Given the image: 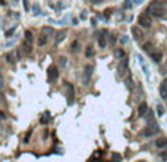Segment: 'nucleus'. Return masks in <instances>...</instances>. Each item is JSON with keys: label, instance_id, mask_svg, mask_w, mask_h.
Instances as JSON below:
<instances>
[{"label": "nucleus", "instance_id": "obj_5", "mask_svg": "<svg viewBox=\"0 0 167 162\" xmlns=\"http://www.w3.org/2000/svg\"><path fill=\"white\" fill-rule=\"evenodd\" d=\"M92 72H94V66L91 65V63H88V65H85L84 66V74H82V83L86 84L90 83V80H91V77H92Z\"/></svg>", "mask_w": 167, "mask_h": 162}, {"label": "nucleus", "instance_id": "obj_16", "mask_svg": "<svg viewBox=\"0 0 167 162\" xmlns=\"http://www.w3.org/2000/svg\"><path fill=\"white\" fill-rule=\"evenodd\" d=\"M41 32H43V34H46V36L50 38V37L53 36V34H54V30H53L51 27H44V28L41 30Z\"/></svg>", "mask_w": 167, "mask_h": 162}, {"label": "nucleus", "instance_id": "obj_33", "mask_svg": "<svg viewBox=\"0 0 167 162\" xmlns=\"http://www.w3.org/2000/svg\"><path fill=\"white\" fill-rule=\"evenodd\" d=\"M120 43H123V44H126V43H128V38H126V36H123V38H120Z\"/></svg>", "mask_w": 167, "mask_h": 162}, {"label": "nucleus", "instance_id": "obj_21", "mask_svg": "<svg viewBox=\"0 0 167 162\" xmlns=\"http://www.w3.org/2000/svg\"><path fill=\"white\" fill-rule=\"evenodd\" d=\"M22 49H24V53H31V44L29 43H25L24 41V44H22Z\"/></svg>", "mask_w": 167, "mask_h": 162}, {"label": "nucleus", "instance_id": "obj_18", "mask_svg": "<svg viewBox=\"0 0 167 162\" xmlns=\"http://www.w3.org/2000/svg\"><path fill=\"white\" fill-rule=\"evenodd\" d=\"M47 41H48V37L46 36V34L41 32V36L38 37V46H44V44L47 43Z\"/></svg>", "mask_w": 167, "mask_h": 162}, {"label": "nucleus", "instance_id": "obj_10", "mask_svg": "<svg viewBox=\"0 0 167 162\" xmlns=\"http://www.w3.org/2000/svg\"><path fill=\"white\" fill-rule=\"evenodd\" d=\"M147 112H148V105H147V102H141V103H139V108H138V115H139V116H145Z\"/></svg>", "mask_w": 167, "mask_h": 162}, {"label": "nucleus", "instance_id": "obj_31", "mask_svg": "<svg viewBox=\"0 0 167 162\" xmlns=\"http://www.w3.org/2000/svg\"><path fill=\"white\" fill-rule=\"evenodd\" d=\"M15 28H16V27H12V28L9 30V31H6V37H9V36H10V34H12V32L15 31Z\"/></svg>", "mask_w": 167, "mask_h": 162}, {"label": "nucleus", "instance_id": "obj_23", "mask_svg": "<svg viewBox=\"0 0 167 162\" xmlns=\"http://www.w3.org/2000/svg\"><path fill=\"white\" fill-rule=\"evenodd\" d=\"M116 56L119 59H123V58H125V50H123V49H117L116 50Z\"/></svg>", "mask_w": 167, "mask_h": 162}, {"label": "nucleus", "instance_id": "obj_8", "mask_svg": "<svg viewBox=\"0 0 167 162\" xmlns=\"http://www.w3.org/2000/svg\"><path fill=\"white\" fill-rule=\"evenodd\" d=\"M107 37H109V31L107 30H101L100 36H98V46L101 49H104L105 46H107Z\"/></svg>", "mask_w": 167, "mask_h": 162}, {"label": "nucleus", "instance_id": "obj_34", "mask_svg": "<svg viewBox=\"0 0 167 162\" xmlns=\"http://www.w3.org/2000/svg\"><path fill=\"white\" fill-rule=\"evenodd\" d=\"M104 13H105V18H109V16L111 15V9H107V11H105Z\"/></svg>", "mask_w": 167, "mask_h": 162}, {"label": "nucleus", "instance_id": "obj_11", "mask_svg": "<svg viewBox=\"0 0 167 162\" xmlns=\"http://www.w3.org/2000/svg\"><path fill=\"white\" fill-rule=\"evenodd\" d=\"M155 147L157 149H163V147H167V139L166 137H158L157 140H155Z\"/></svg>", "mask_w": 167, "mask_h": 162}, {"label": "nucleus", "instance_id": "obj_9", "mask_svg": "<svg viewBox=\"0 0 167 162\" xmlns=\"http://www.w3.org/2000/svg\"><path fill=\"white\" fill-rule=\"evenodd\" d=\"M132 36H134L135 40H141L144 37V32H142V30H141L139 27H132Z\"/></svg>", "mask_w": 167, "mask_h": 162}, {"label": "nucleus", "instance_id": "obj_13", "mask_svg": "<svg viewBox=\"0 0 167 162\" xmlns=\"http://www.w3.org/2000/svg\"><path fill=\"white\" fill-rule=\"evenodd\" d=\"M65 38H66V31H65V30H62V31H59V32L56 34V40H54V43H56V44H60Z\"/></svg>", "mask_w": 167, "mask_h": 162}, {"label": "nucleus", "instance_id": "obj_35", "mask_svg": "<svg viewBox=\"0 0 167 162\" xmlns=\"http://www.w3.org/2000/svg\"><path fill=\"white\" fill-rule=\"evenodd\" d=\"M109 38H110V43H111V44H113V43H114V41H116V38H114V37H113V36H110V37H109Z\"/></svg>", "mask_w": 167, "mask_h": 162}, {"label": "nucleus", "instance_id": "obj_2", "mask_svg": "<svg viewBox=\"0 0 167 162\" xmlns=\"http://www.w3.org/2000/svg\"><path fill=\"white\" fill-rule=\"evenodd\" d=\"M160 133V127H158L157 122H148V125L145 127V128L142 130V136H145V137H151V136Z\"/></svg>", "mask_w": 167, "mask_h": 162}, {"label": "nucleus", "instance_id": "obj_17", "mask_svg": "<svg viewBox=\"0 0 167 162\" xmlns=\"http://www.w3.org/2000/svg\"><path fill=\"white\" fill-rule=\"evenodd\" d=\"M32 40H34V37H32V32H31L29 30H26V31H25V43H29V44H32Z\"/></svg>", "mask_w": 167, "mask_h": 162}, {"label": "nucleus", "instance_id": "obj_25", "mask_svg": "<svg viewBox=\"0 0 167 162\" xmlns=\"http://www.w3.org/2000/svg\"><path fill=\"white\" fill-rule=\"evenodd\" d=\"M31 134H32V131H28V133H26L25 139H24V143H25V144H28V142H29V139H31Z\"/></svg>", "mask_w": 167, "mask_h": 162}, {"label": "nucleus", "instance_id": "obj_22", "mask_svg": "<svg viewBox=\"0 0 167 162\" xmlns=\"http://www.w3.org/2000/svg\"><path fill=\"white\" fill-rule=\"evenodd\" d=\"M78 50H79V41H73V43H72V47H70V52H72V53H76Z\"/></svg>", "mask_w": 167, "mask_h": 162}, {"label": "nucleus", "instance_id": "obj_26", "mask_svg": "<svg viewBox=\"0 0 167 162\" xmlns=\"http://www.w3.org/2000/svg\"><path fill=\"white\" fill-rule=\"evenodd\" d=\"M6 61L9 62V63H13L15 61H13V56H12V53H7L6 55Z\"/></svg>", "mask_w": 167, "mask_h": 162}, {"label": "nucleus", "instance_id": "obj_3", "mask_svg": "<svg viewBox=\"0 0 167 162\" xmlns=\"http://www.w3.org/2000/svg\"><path fill=\"white\" fill-rule=\"evenodd\" d=\"M138 24L142 28H149L153 25V19H151V16H149L147 12H144V13H141L138 16Z\"/></svg>", "mask_w": 167, "mask_h": 162}, {"label": "nucleus", "instance_id": "obj_24", "mask_svg": "<svg viewBox=\"0 0 167 162\" xmlns=\"http://www.w3.org/2000/svg\"><path fill=\"white\" fill-rule=\"evenodd\" d=\"M122 161V156L119 153H113V162H120Z\"/></svg>", "mask_w": 167, "mask_h": 162}, {"label": "nucleus", "instance_id": "obj_6", "mask_svg": "<svg viewBox=\"0 0 167 162\" xmlns=\"http://www.w3.org/2000/svg\"><path fill=\"white\" fill-rule=\"evenodd\" d=\"M65 89H66V96H67V105H73L75 102V89L70 83H65Z\"/></svg>", "mask_w": 167, "mask_h": 162}, {"label": "nucleus", "instance_id": "obj_1", "mask_svg": "<svg viewBox=\"0 0 167 162\" xmlns=\"http://www.w3.org/2000/svg\"><path fill=\"white\" fill-rule=\"evenodd\" d=\"M147 13L149 16H154V18H164L166 13H167V9H166V6L161 2H153L148 6Z\"/></svg>", "mask_w": 167, "mask_h": 162}, {"label": "nucleus", "instance_id": "obj_15", "mask_svg": "<svg viewBox=\"0 0 167 162\" xmlns=\"http://www.w3.org/2000/svg\"><path fill=\"white\" fill-rule=\"evenodd\" d=\"M149 56H151V59L157 63V62H160L161 61V58H163V53L161 52H157V50H154L153 53H149Z\"/></svg>", "mask_w": 167, "mask_h": 162}, {"label": "nucleus", "instance_id": "obj_37", "mask_svg": "<svg viewBox=\"0 0 167 162\" xmlns=\"http://www.w3.org/2000/svg\"><path fill=\"white\" fill-rule=\"evenodd\" d=\"M0 118H2V119H6V115L2 112V110H0Z\"/></svg>", "mask_w": 167, "mask_h": 162}, {"label": "nucleus", "instance_id": "obj_27", "mask_svg": "<svg viewBox=\"0 0 167 162\" xmlns=\"http://www.w3.org/2000/svg\"><path fill=\"white\" fill-rule=\"evenodd\" d=\"M22 3H24V7H25V11L28 12V11H29V3H28V0H22Z\"/></svg>", "mask_w": 167, "mask_h": 162}, {"label": "nucleus", "instance_id": "obj_28", "mask_svg": "<svg viewBox=\"0 0 167 162\" xmlns=\"http://www.w3.org/2000/svg\"><path fill=\"white\" fill-rule=\"evenodd\" d=\"M3 86H5V78H3V74L0 72V89H3Z\"/></svg>", "mask_w": 167, "mask_h": 162}, {"label": "nucleus", "instance_id": "obj_29", "mask_svg": "<svg viewBox=\"0 0 167 162\" xmlns=\"http://www.w3.org/2000/svg\"><path fill=\"white\" fill-rule=\"evenodd\" d=\"M32 11L35 12L34 15H40V9H38V5H34V6H32Z\"/></svg>", "mask_w": 167, "mask_h": 162}, {"label": "nucleus", "instance_id": "obj_30", "mask_svg": "<svg viewBox=\"0 0 167 162\" xmlns=\"http://www.w3.org/2000/svg\"><path fill=\"white\" fill-rule=\"evenodd\" d=\"M157 112H158V115H163L164 110H163V106H161V105H158V106H157Z\"/></svg>", "mask_w": 167, "mask_h": 162}, {"label": "nucleus", "instance_id": "obj_12", "mask_svg": "<svg viewBox=\"0 0 167 162\" xmlns=\"http://www.w3.org/2000/svg\"><path fill=\"white\" fill-rule=\"evenodd\" d=\"M160 96L163 99H167V78L160 84Z\"/></svg>", "mask_w": 167, "mask_h": 162}, {"label": "nucleus", "instance_id": "obj_36", "mask_svg": "<svg viewBox=\"0 0 167 162\" xmlns=\"http://www.w3.org/2000/svg\"><path fill=\"white\" fill-rule=\"evenodd\" d=\"M125 7H130V0H126V3H125Z\"/></svg>", "mask_w": 167, "mask_h": 162}, {"label": "nucleus", "instance_id": "obj_19", "mask_svg": "<svg viewBox=\"0 0 167 162\" xmlns=\"http://www.w3.org/2000/svg\"><path fill=\"white\" fill-rule=\"evenodd\" d=\"M40 122L41 124H47V122H50V114L48 112H46L43 116H41V119H40Z\"/></svg>", "mask_w": 167, "mask_h": 162}, {"label": "nucleus", "instance_id": "obj_7", "mask_svg": "<svg viewBox=\"0 0 167 162\" xmlns=\"http://www.w3.org/2000/svg\"><path fill=\"white\" fill-rule=\"evenodd\" d=\"M47 78L48 81H56L59 78V69H57V66L56 65H50L48 66V69H47Z\"/></svg>", "mask_w": 167, "mask_h": 162}, {"label": "nucleus", "instance_id": "obj_4", "mask_svg": "<svg viewBox=\"0 0 167 162\" xmlns=\"http://www.w3.org/2000/svg\"><path fill=\"white\" fill-rule=\"evenodd\" d=\"M117 71H119V75L122 77V78H125L126 75L130 74V72H129V62H128V59H125V58L122 59V62H120L119 66H117Z\"/></svg>", "mask_w": 167, "mask_h": 162}, {"label": "nucleus", "instance_id": "obj_20", "mask_svg": "<svg viewBox=\"0 0 167 162\" xmlns=\"http://www.w3.org/2000/svg\"><path fill=\"white\" fill-rule=\"evenodd\" d=\"M85 56H86V58H92V56H94V49H92V46H88V47H86Z\"/></svg>", "mask_w": 167, "mask_h": 162}, {"label": "nucleus", "instance_id": "obj_14", "mask_svg": "<svg viewBox=\"0 0 167 162\" xmlns=\"http://www.w3.org/2000/svg\"><path fill=\"white\" fill-rule=\"evenodd\" d=\"M142 49H144V52L148 53V55H149V53H153L154 50H155V47H154V44L151 43V41H147V43L142 46Z\"/></svg>", "mask_w": 167, "mask_h": 162}, {"label": "nucleus", "instance_id": "obj_38", "mask_svg": "<svg viewBox=\"0 0 167 162\" xmlns=\"http://www.w3.org/2000/svg\"><path fill=\"white\" fill-rule=\"evenodd\" d=\"M15 2H18V0H15Z\"/></svg>", "mask_w": 167, "mask_h": 162}, {"label": "nucleus", "instance_id": "obj_32", "mask_svg": "<svg viewBox=\"0 0 167 162\" xmlns=\"http://www.w3.org/2000/svg\"><path fill=\"white\" fill-rule=\"evenodd\" d=\"M60 65H63V66L66 65V58H65V56H62V58H60Z\"/></svg>", "mask_w": 167, "mask_h": 162}]
</instances>
